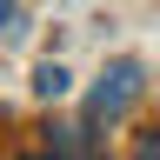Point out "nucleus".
Segmentation results:
<instances>
[{
  "mask_svg": "<svg viewBox=\"0 0 160 160\" xmlns=\"http://www.w3.org/2000/svg\"><path fill=\"white\" fill-rule=\"evenodd\" d=\"M140 93H147V67H140V60H113V67L93 80L87 107H80V133H100V127H113V120L127 113Z\"/></svg>",
  "mask_w": 160,
  "mask_h": 160,
  "instance_id": "obj_1",
  "label": "nucleus"
},
{
  "mask_svg": "<svg viewBox=\"0 0 160 160\" xmlns=\"http://www.w3.org/2000/svg\"><path fill=\"white\" fill-rule=\"evenodd\" d=\"M67 87H73V80H67L60 60H40V67H33V93H40V100H60Z\"/></svg>",
  "mask_w": 160,
  "mask_h": 160,
  "instance_id": "obj_2",
  "label": "nucleus"
},
{
  "mask_svg": "<svg viewBox=\"0 0 160 160\" xmlns=\"http://www.w3.org/2000/svg\"><path fill=\"white\" fill-rule=\"evenodd\" d=\"M27 160H93V153H73V147H53V153H27Z\"/></svg>",
  "mask_w": 160,
  "mask_h": 160,
  "instance_id": "obj_3",
  "label": "nucleus"
},
{
  "mask_svg": "<svg viewBox=\"0 0 160 160\" xmlns=\"http://www.w3.org/2000/svg\"><path fill=\"white\" fill-rule=\"evenodd\" d=\"M133 160H160V133H147V140H140V153Z\"/></svg>",
  "mask_w": 160,
  "mask_h": 160,
  "instance_id": "obj_4",
  "label": "nucleus"
},
{
  "mask_svg": "<svg viewBox=\"0 0 160 160\" xmlns=\"http://www.w3.org/2000/svg\"><path fill=\"white\" fill-rule=\"evenodd\" d=\"M7 20H13V0H0V27H7Z\"/></svg>",
  "mask_w": 160,
  "mask_h": 160,
  "instance_id": "obj_5",
  "label": "nucleus"
}]
</instances>
